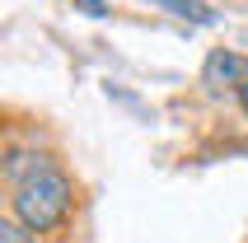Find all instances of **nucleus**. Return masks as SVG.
I'll list each match as a JSON object with an SVG mask.
<instances>
[{
  "label": "nucleus",
  "instance_id": "obj_3",
  "mask_svg": "<svg viewBox=\"0 0 248 243\" xmlns=\"http://www.w3.org/2000/svg\"><path fill=\"white\" fill-rule=\"evenodd\" d=\"M155 5H164L169 14H183V19H197V24H216V14L202 0H155Z\"/></svg>",
  "mask_w": 248,
  "mask_h": 243
},
{
  "label": "nucleus",
  "instance_id": "obj_2",
  "mask_svg": "<svg viewBox=\"0 0 248 243\" xmlns=\"http://www.w3.org/2000/svg\"><path fill=\"white\" fill-rule=\"evenodd\" d=\"M202 84L211 89H244L248 84V56L239 52H211L206 70H202Z\"/></svg>",
  "mask_w": 248,
  "mask_h": 243
},
{
  "label": "nucleus",
  "instance_id": "obj_4",
  "mask_svg": "<svg viewBox=\"0 0 248 243\" xmlns=\"http://www.w3.org/2000/svg\"><path fill=\"white\" fill-rule=\"evenodd\" d=\"M0 243H33V234H28L19 220H10V225H0Z\"/></svg>",
  "mask_w": 248,
  "mask_h": 243
},
{
  "label": "nucleus",
  "instance_id": "obj_6",
  "mask_svg": "<svg viewBox=\"0 0 248 243\" xmlns=\"http://www.w3.org/2000/svg\"><path fill=\"white\" fill-rule=\"evenodd\" d=\"M239 103H244V112H248V84H244V89H239Z\"/></svg>",
  "mask_w": 248,
  "mask_h": 243
},
{
  "label": "nucleus",
  "instance_id": "obj_1",
  "mask_svg": "<svg viewBox=\"0 0 248 243\" xmlns=\"http://www.w3.org/2000/svg\"><path fill=\"white\" fill-rule=\"evenodd\" d=\"M5 173L14 182L10 211L28 234H52L70 215V182L47 154H10Z\"/></svg>",
  "mask_w": 248,
  "mask_h": 243
},
{
  "label": "nucleus",
  "instance_id": "obj_5",
  "mask_svg": "<svg viewBox=\"0 0 248 243\" xmlns=\"http://www.w3.org/2000/svg\"><path fill=\"white\" fill-rule=\"evenodd\" d=\"M75 5H80L84 14H103V0H75Z\"/></svg>",
  "mask_w": 248,
  "mask_h": 243
}]
</instances>
